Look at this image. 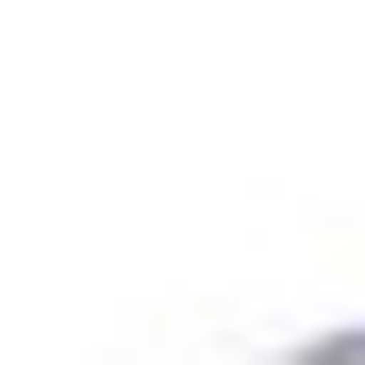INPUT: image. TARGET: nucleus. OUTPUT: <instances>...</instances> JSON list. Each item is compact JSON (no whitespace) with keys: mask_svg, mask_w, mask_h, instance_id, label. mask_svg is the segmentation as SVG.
<instances>
[{"mask_svg":"<svg viewBox=\"0 0 365 365\" xmlns=\"http://www.w3.org/2000/svg\"><path fill=\"white\" fill-rule=\"evenodd\" d=\"M332 365H365V332H349V349H332Z\"/></svg>","mask_w":365,"mask_h":365,"instance_id":"1","label":"nucleus"}]
</instances>
